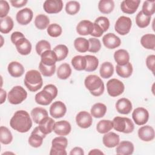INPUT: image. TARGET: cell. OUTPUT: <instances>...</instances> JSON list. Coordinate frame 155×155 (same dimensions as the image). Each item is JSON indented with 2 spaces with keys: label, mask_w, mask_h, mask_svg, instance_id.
<instances>
[{
  "label": "cell",
  "mask_w": 155,
  "mask_h": 155,
  "mask_svg": "<svg viewBox=\"0 0 155 155\" xmlns=\"http://www.w3.org/2000/svg\"><path fill=\"white\" fill-rule=\"evenodd\" d=\"M10 127L19 133L28 132L32 127V120L27 111H16L10 120Z\"/></svg>",
  "instance_id": "obj_1"
},
{
  "label": "cell",
  "mask_w": 155,
  "mask_h": 155,
  "mask_svg": "<svg viewBox=\"0 0 155 155\" xmlns=\"http://www.w3.org/2000/svg\"><path fill=\"white\" fill-rule=\"evenodd\" d=\"M24 84L31 92H35L41 89L43 85V80L41 73L36 70L28 71L25 75Z\"/></svg>",
  "instance_id": "obj_2"
},
{
  "label": "cell",
  "mask_w": 155,
  "mask_h": 155,
  "mask_svg": "<svg viewBox=\"0 0 155 155\" xmlns=\"http://www.w3.org/2000/svg\"><path fill=\"white\" fill-rule=\"evenodd\" d=\"M84 84L87 89L94 96H99L104 91V84L101 78L95 74H90L86 77Z\"/></svg>",
  "instance_id": "obj_3"
},
{
  "label": "cell",
  "mask_w": 155,
  "mask_h": 155,
  "mask_svg": "<svg viewBox=\"0 0 155 155\" xmlns=\"http://www.w3.org/2000/svg\"><path fill=\"white\" fill-rule=\"evenodd\" d=\"M112 122L113 128L117 131L128 134L132 133L134 130V125L133 121L128 117L116 116Z\"/></svg>",
  "instance_id": "obj_4"
},
{
  "label": "cell",
  "mask_w": 155,
  "mask_h": 155,
  "mask_svg": "<svg viewBox=\"0 0 155 155\" xmlns=\"http://www.w3.org/2000/svg\"><path fill=\"white\" fill-rule=\"evenodd\" d=\"M27 97V93L26 90L19 85L13 87L7 95L9 103L13 105H18L22 103Z\"/></svg>",
  "instance_id": "obj_5"
},
{
  "label": "cell",
  "mask_w": 155,
  "mask_h": 155,
  "mask_svg": "<svg viewBox=\"0 0 155 155\" xmlns=\"http://www.w3.org/2000/svg\"><path fill=\"white\" fill-rule=\"evenodd\" d=\"M68 140L66 137L60 136L54 138L51 142V147L50 151V155H66V148Z\"/></svg>",
  "instance_id": "obj_6"
},
{
  "label": "cell",
  "mask_w": 155,
  "mask_h": 155,
  "mask_svg": "<svg viewBox=\"0 0 155 155\" xmlns=\"http://www.w3.org/2000/svg\"><path fill=\"white\" fill-rule=\"evenodd\" d=\"M107 90L110 96L117 97L123 93L125 90V86L122 81L113 78L107 82Z\"/></svg>",
  "instance_id": "obj_7"
},
{
  "label": "cell",
  "mask_w": 155,
  "mask_h": 155,
  "mask_svg": "<svg viewBox=\"0 0 155 155\" xmlns=\"http://www.w3.org/2000/svg\"><path fill=\"white\" fill-rule=\"evenodd\" d=\"M132 21L129 17L121 16L116 21L114 25L115 31L120 35L128 34L131 28Z\"/></svg>",
  "instance_id": "obj_8"
},
{
  "label": "cell",
  "mask_w": 155,
  "mask_h": 155,
  "mask_svg": "<svg viewBox=\"0 0 155 155\" xmlns=\"http://www.w3.org/2000/svg\"><path fill=\"white\" fill-rule=\"evenodd\" d=\"M132 117L136 125H143L148 120L149 113L145 108L138 107L133 111Z\"/></svg>",
  "instance_id": "obj_9"
},
{
  "label": "cell",
  "mask_w": 155,
  "mask_h": 155,
  "mask_svg": "<svg viewBox=\"0 0 155 155\" xmlns=\"http://www.w3.org/2000/svg\"><path fill=\"white\" fill-rule=\"evenodd\" d=\"M62 8L63 2L61 0H46L43 4L44 11L48 14L58 13Z\"/></svg>",
  "instance_id": "obj_10"
},
{
  "label": "cell",
  "mask_w": 155,
  "mask_h": 155,
  "mask_svg": "<svg viewBox=\"0 0 155 155\" xmlns=\"http://www.w3.org/2000/svg\"><path fill=\"white\" fill-rule=\"evenodd\" d=\"M55 98L53 94L50 93L47 88L44 87L43 90L35 95V102L41 105H48Z\"/></svg>",
  "instance_id": "obj_11"
},
{
  "label": "cell",
  "mask_w": 155,
  "mask_h": 155,
  "mask_svg": "<svg viewBox=\"0 0 155 155\" xmlns=\"http://www.w3.org/2000/svg\"><path fill=\"white\" fill-rule=\"evenodd\" d=\"M45 136L46 135L40 131L38 127H36L32 131L28 138V143L32 147L38 148L42 145L43 139Z\"/></svg>",
  "instance_id": "obj_12"
},
{
  "label": "cell",
  "mask_w": 155,
  "mask_h": 155,
  "mask_svg": "<svg viewBox=\"0 0 155 155\" xmlns=\"http://www.w3.org/2000/svg\"><path fill=\"white\" fill-rule=\"evenodd\" d=\"M50 114L54 118L58 119L63 117L67 111V107L64 103L58 101L54 102L50 107Z\"/></svg>",
  "instance_id": "obj_13"
},
{
  "label": "cell",
  "mask_w": 155,
  "mask_h": 155,
  "mask_svg": "<svg viewBox=\"0 0 155 155\" xmlns=\"http://www.w3.org/2000/svg\"><path fill=\"white\" fill-rule=\"evenodd\" d=\"M76 122L82 128H89L93 122L92 116L86 111H81L76 116Z\"/></svg>",
  "instance_id": "obj_14"
},
{
  "label": "cell",
  "mask_w": 155,
  "mask_h": 155,
  "mask_svg": "<svg viewBox=\"0 0 155 155\" xmlns=\"http://www.w3.org/2000/svg\"><path fill=\"white\" fill-rule=\"evenodd\" d=\"M33 16V11L29 8H24L18 12L16 19L18 24L25 25L28 24Z\"/></svg>",
  "instance_id": "obj_15"
},
{
  "label": "cell",
  "mask_w": 155,
  "mask_h": 155,
  "mask_svg": "<svg viewBox=\"0 0 155 155\" xmlns=\"http://www.w3.org/2000/svg\"><path fill=\"white\" fill-rule=\"evenodd\" d=\"M102 42L105 47L109 49H114L120 46L121 44L120 39L114 33H108L102 38Z\"/></svg>",
  "instance_id": "obj_16"
},
{
  "label": "cell",
  "mask_w": 155,
  "mask_h": 155,
  "mask_svg": "<svg viewBox=\"0 0 155 155\" xmlns=\"http://www.w3.org/2000/svg\"><path fill=\"white\" fill-rule=\"evenodd\" d=\"M138 136L145 142H150L154 139L155 133L154 128L150 125L142 126L138 130Z\"/></svg>",
  "instance_id": "obj_17"
},
{
  "label": "cell",
  "mask_w": 155,
  "mask_h": 155,
  "mask_svg": "<svg viewBox=\"0 0 155 155\" xmlns=\"http://www.w3.org/2000/svg\"><path fill=\"white\" fill-rule=\"evenodd\" d=\"M140 2L139 0H124L120 4V9L126 14H133L137 10Z\"/></svg>",
  "instance_id": "obj_18"
},
{
  "label": "cell",
  "mask_w": 155,
  "mask_h": 155,
  "mask_svg": "<svg viewBox=\"0 0 155 155\" xmlns=\"http://www.w3.org/2000/svg\"><path fill=\"white\" fill-rule=\"evenodd\" d=\"M71 130V125L67 120H60L54 123L53 131L58 136H67Z\"/></svg>",
  "instance_id": "obj_19"
},
{
  "label": "cell",
  "mask_w": 155,
  "mask_h": 155,
  "mask_svg": "<svg viewBox=\"0 0 155 155\" xmlns=\"http://www.w3.org/2000/svg\"><path fill=\"white\" fill-rule=\"evenodd\" d=\"M15 45L18 52L21 55H28L31 51V42L25 37L19 39Z\"/></svg>",
  "instance_id": "obj_20"
},
{
  "label": "cell",
  "mask_w": 155,
  "mask_h": 155,
  "mask_svg": "<svg viewBox=\"0 0 155 155\" xmlns=\"http://www.w3.org/2000/svg\"><path fill=\"white\" fill-rule=\"evenodd\" d=\"M116 108L117 111L122 114H129L132 109L133 106L131 101L125 97L120 98L116 103Z\"/></svg>",
  "instance_id": "obj_21"
},
{
  "label": "cell",
  "mask_w": 155,
  "mask_h": 155,
  "mask_svg": "<svg viewBox=\"0 0 155 155\" xmlns=\"http://www.w3.org/2000/svg\"><path fill=\"white\" fill-rule=\"evenodd\" d=\"M102 142L107 148L116 147L120 142L119 136L114 132H108L102 137Z\"/></svg>",
  "instance_id": "obj_22"
},
{
  "label": "cell",
  "mask_w": 155,
  "mask_h": 155,
  "mask_svg": "<svg viewBox=\"0 0 155 155\" xmlns=\"http://www.w3.org/2000/svg\"><path fill=\"white\" fill-rule=\"evenodd\" d=\"M134 147L132 142L127 140L121 141L117 145L116 152L119 155H130L134 152Z\"/></svg>",
  "instance_id": "obj_23"
},
{
  "label": "cell",
  "mask_w": 155,
  "mask_h": 155,
  "mask_svg": "<svg viewBox=\"0 0 155 155\" xmlns=\"http://www.w3.org/2000/svg\"><path fill=\"white\" fill-rule=\"evenodd\" d=\"M77 33L82 36L91 35L93 30V23L88 20L80 21L76 26Z\"/></svg>",
  "instance_id": "obj_24"
},
{
  "label": "cell",
  "mask_w": 155,
  "mask_h": 155,
  "mask_svg": "<svg viewBox=\"0 0 155 155\" xmlns=\"http://www.w3.org/2000/svg\"><path fill=\"white\" fill-rule=\"evenodd\" d=\"M54 123V120L51 117L47 116L38 124L39 125L38 127L42 133L47 135L53 131Z\"/></svg>",
  "instance_id": "obj_25"
},
{
  "label": "cell",
  "mask_w": 155,
  "mask_h": 155,
  "mask_svg": "<svg viewBox=\"0 0 155 155\" xmlns=\"http://www.w3.org/2000/svg\"><path fill=\"white\" fill-rule=\"evenodd\" d=\"M9 74L14 78L21 77L24 73V68L23 65L17 61H12L10 62L7 67Z\"/></svg>",
  "instance_id": "obj_26"
},
{
  "label": "cell",
  "mask_w": 155,
  "mask_h": 155,
  "mask_svg": "<svg viewBox=\"0 0 155 155\" xmlns=\"http://www.w3.org/2000/svg\"><path fill=\"white\" fill-rule=\"evenodd\" d=\"M41 62L48 66H52L55 65L56 62L58 61L57 57L53 50H47L44 51L41 55Z\"/></svg>",
  "instance_id": "obj_27"
},
{
  "label": "cell",
  "mask_w": 155,
  "mask_h": 155,
  "mask_svg": "<svg viewBox=\"0 0 155 155\" xmlns=\"http://www.w3.org/2000/svg\"><path fill=\"white\" fill-rule=\"evenodd\" d=\"M114 59L117 65H124L129 62L130 54L126 50L119 49L114 52Z\"/></svg>",
  "instance_id": "obj_28"
},
{
  "label": "cell",
  "mask_w": 155,
  "mask_h": 155,
  "mask_svg": "<svg viewBox=\"0 0 155 155\" xmlns=\"http://www.w3.org/2000/svg\"><path fill=\"white\" fill-rule=\"evenodd\" d=\"M107 110V106L104 104L96 103L91 108V115L95 118H101L105 116Z\"/></svg>",
  "instance_id": "obj_29"
},
{
  "label": "cell",
  "mask_w": 155,
  "mask_h": 155,
  "mask_svg": "<svg viewBox=\"0 0 155 155\" xmlns=\"http://www.w3.org/2000/svg\"><path fill=\"white\" fill-rule=\"evenodd\" d=\"M31 116L36 124H39L44 118L48 116L47 111L42 107H36L31 111Z\"/></svg>",
  "instance_id": "obj_30"
},
{
  "label": "cell",
  "mask_w": 155,
  "mask_h": 155,
  "mask_svg": "<svg viewBox=\"0 0 155 155\" xmlns=\"http://www.w3.org/2000/svg\"><path fill=\"white\" fill-rule=\"evenodd\" d=\"M116 73L121 78H128L133 73V66L131 62H128L124 65H117L116 67Z\"/></svg>",
  "instance_id": "obj_31"
},
{
  "label": "cell",
  "mask_w": 155,
  "mask_h": 155,
  "mask_svg": "<svg viewBox=\"0 0 155 155\" xmlns=\"http://www.w3.org/2000/svg\"><path fill=\"white\" fill-rule=\"evenodd\" d=\"M141 45L146 49L155 50V35L154 34H145L140 39Z\"/></svg>",
  "instance_id": "obj_32"
},
{
  "label": "cell",
  "mask_w": 155,
  "mask_h": 155,
  "mask_svg": "<svg viewBox=\"0 0 155 155\" xmlns=\"http://www.w3.org/2000/svg\"><path fill=\"white\" fill-rule=\"evenodd\" d=\"M114 73L113 65L110 62H104L101 65L99 73L104 79H108L111 77Z\"/></svg>",
  "instance_id": "obj_33"
},
{
  "label": "cell",
  "mask_w": 155,
  "mask_h": 155,
  "mask_svg": "<svg viewBox=\"0 0 155 155\" xmlns=\"http://www.w3.org/2000/svg\"><path fill=\"white\" fill-rule=\"evenodd\" d=\"M14 22L12 18L8 16L1 18L0 20V31L1 33L7 34L13 28Z\"/></svg>",
  "instance_id": "obj_34"
},
{
  "label": "cell",
  "mask_w": 155,
  "mask_h": 155,
  "mask_svg": "<svg viewBox=\"0 0 155 155\" xmlns=\"http://www.w3.org/2000/svg\"><path fill=\"white\" fill-rule=\"evenodd\" d=\"M73 67L78 71L85 70L86 68V58L85 56L77 55L74 56L71 61Z\"/></svg>",
  "instance_id": "obj_35"
},
{
  "label": "cell",
  "mask_w": 155,
  "mask_h": 155,
  "mask_svg": "<svg viewBox=\"0 0 155 155\" xmlns=\"http://www.w3.org/2000/svg\"><path fill=\"white\" fill-rule=\"evenodd\" d=\"M74 47L75 49L80 53H85L89 48V42L87 39L79 37L74 41Z\"/></svg>",
  "instance_id": "obj_36"
},
{
  "label": "cell",
  "mask_w": 155,
  "mask_h": 155,
  "mask_svg": "<svg viewBox=\"0 0 155 155\" xmlns=\"http://www.w3.org/2000/svg\"><path fill=\"white\" fill-rule=\"evenodd\" d=\"M71 74V68L67 63L62 64L58 68L57 76L59 79L65 80L68 78Z\"/></svg>",
  "instance_id": "obj_37"
},
{
  "label": "cell",
  "mask_w": 155,
  "mask_h": 155,
  "mask_svg": "<svg viewBox=\"0 0 155 155\" xmlns=\"http://www.w3.org/2000/svg\"><path fill=\"white\" fill-rule=\"evenodd\" d=\"M114 3L112 0H101L98 4L99 10L104 14H109L114 9Z\"/></svg>",
  "instance_id": "obj_38"
},
{
  "label": "cell",
  "mask_w": 155,
  "mask_h": 155,
  "mask_svg": "<svg viewBox=\"0 0 155 155\" xmlns=\"http://www.w3.org/2000/svg\"><path fill=\"white\" fill-rule=\"evenodd\" d=\"M86 58V68L85 70L88 72H91L96 70L99 65V60L93 55H85Z\"/></svg>",
  "instance_id": "obj_39"
},
{
  "label": "cell",
  "mask_w": 155,
  "mask_h": 155,
  "mask_svg": "<svg viewBox=\"0 0 155 155\" xmlns=\"http://www.w3.org/2000/svg\"><path fill=\"white\" fill-rule=\"evenodd\" d=\"M50 24V19L48 17L43 14L37 15L35 19V25L39 30H44Z\"/></svg>",
  "instance_id": "obj_40"
},
{
  "label": "cell",
  "mask_w": 155,
  "mask_h": 155,
  "mask_svg": "<svg viewBox=\"0 0 155 155\" xmlns=\"http://www.w3.org/2000/svg\"><path fill=\"white\" fill-rule=\"evenodd\" d=\"M113 128V122L110 120H101L96 125L97 131L101 134H105L109 132Z\"/></svg>",
  "instance_id": "obj_41"
},
{
  "label": "cell",
  "mask_w": 155,
  "mask_h": 155,
  "mask_svg": "<svg viewBox=\"0 0 155 155\" xmlns=\"http://www.w3.org/2000/svg\"><path fill=\"white\" fill-rule=\"evenodd\" d=\"M13 136L8 128L1 126L0 127V141L2 144L8 145L12 142Z\"/></svg>",
  "instance_id": "obj_42"
},
{
  "label": "cell",
  "mask_w": 155,
  "mask_h": 155,
  "mask_svg": "<svg viewBox=\"0 0 155 155\" xmlns=\"http://www.w3.org/2000/svg\"><path fill=\"white\" fill-rule=\"evenodd\" d=\"M151 21V16L144 15L140 11L136 16V23L139 28H145L149 25Z\"/></svg>",
  "instance_id": "obj_43"
},
{
  "label": "cell",
  "mask_w": 155,
  "mask_h": 155,
  "mask_svg": "<svg viewBox=\"0 0 155 155\" xmlns=\"http://www.w3.org/2000/svg\"><path fill=\"white\" fill-rule=\"evenodd\" d=\"M53 51L56 55L58 61H61L66 58L68 54V49L65 45L59 44L53 48Z\"/></svg>",
  "instance_id": "obj_44"
},
{
  "label": "cell",
  "mask_w": 155,
  "mask_h": 155,
  "mask_svg": "<svg viewBox=\"0 0 155 155\" xmlns=\"http://www.w3.org/2000/svg\"><path fill=\"white\" fill-rule=\"evenodd\" d=\"M142 13L151 16L155 12V1H145L143 2L142 8Z\"/></svg>",
  "instance_id": "obj_45"
},
{
  "label": "cell",
  "mask_w": 155,
  "mask_h": 155,
  "mask_svg": "<svg viewBox=\"0 0 155 155\" xmlns=\"http://www.w3.org/2000/svg\"><path fill=\"white\" fill-rule=\"evenodd\" d=\"M80 4L76 1H70L66 3L65 12L70 15H74L80 10Z\"/></svg>",
  "instance_id": "obj_46"
},
{
  "label": "cell",
  "mask_w": 155,
  "mask_h": 155,
  "mask_svg": "<svg viewBox=\"0 0 155 155\" xmlns=\"http://www.w3.org/2000/svg\"><path fill=\"white\" fill-rule=\"evenodd\" d=\"M39 69L40 73L45 77H50L53 76L56 71V65L48 66L43 64L41 62H40L39 64Z\"/></svg>",
  "instance_id": "obj_47"
},
{
  "label": "cell",
  "mask_w": 155,
  "mask_h": 155,
  "mask_svg": "<svg viewBox=\"0 0 155 155\" xmlns=\"http://www.w3.org/2000/svg\"><path fill=\"white\" fill-rule=\"evenodd\" d=\"M47 33L49 36L53 38H57L59 36L62 32V27L58 24H50L47 30Z\"/></svg>",
  "instance_id": "obj_48"
},
{
  "label": "cell",
  "mask_w": 155,
  "mask_h": 155,
  "mask_svg": "<svg viewBox=\"0 0 155 155\" xmlns=\"http://www.w3.org/2000/svg\"><path fill=\"white\" fill-rule=\"evenodd\" d=\"M35 48L37 54L41 56L44 51L51 50V45L46 40H41L37 42Z\"/></svg>",
  "instance_id": "obj_49"
},
{
  "label": "cell",
  "mask_w": 155,
  "mask_h": 155,
  "mask_svg": "<svg viewBox=\"0 0 155 155\" xmlns=\"http://www.w3.org/2000/svg\"><path fill=\"white\" fill-rule=\"evenodd\" d=\"M89 48L88 51L91 53H97L101 48V43L99 39L96 38H91L88 39Z\"/></svg>",
  "instance_id": "obj_50"
},
{
  "label": "cell",
  "mask_w": 155,
  "mask_h": 155,
  "mask_svg": "<svg viewBox=\"0 0 155 155\" xmlns=\"http://www.w3.org/2000/svg\"><path fill=\"white\" fill-rule=\"evenodd\" d=\"M94 23L97 24L104 32L107 31L110 27L109 19L105 16H99L94 21Z\"/></svg>",
  "instance_id": "obj_51"
},
{
  "label": "cell",
  "mask_w": 155,
  "mask_h": 155,
  "mask_svg": "<svg viewBox=\"0 0 155 155\" xmlns=\"http://www.w3.org/2000/svg\"><path fill=\"white\" fill-rule=\"evenodd\" d=\"M10 10V6L7 1H0V18H3L8 15Z\"/></svg>",
  "instance_id": "obj_52"
},
{
  "label": "cell",
  "mask_w": 155,
  "mask_h": 155,
  "mask_svg": "<svg viewBox=\"0 0 155 155\" xmlns=\"http://www.w3.org/2000/svg\"><path fill=\"white\" fill-rule=\"evenodd\" d=\"M154 63H155V55L150 54L147 56L146 59V65L147 68L154 73Z\"/></svg>",
  "instance_id": "obj_53"
},
{
  "label": "cell",
  "mask_w": 155,
  "mask_h": 155,
  "mask_svg": "<svg viewBox=\"0 0 155 155\" xmlns=\"http://www.w3.org/2000/svg\"><path fill=\"white\" fill-rule=\"evenodd\" d=\"M104 33V31H103V30L97 24H96L94 22L93 23V31H92L91 35L94 37L99 38L103 35Z\"/></svg>",
  "instance_id": "obj_54"
},
{
  "label": "cell",
  "mask_w": 155,
  "mask_h": 155,
  "mask_svg": "<svg viewBox=\"0 0 155 155\" xmlns=\"http://www.w3.org/2000/svg\"><path fill=\"white\" fill-rule=\"evenodd\" d=\"M24 37H25V36L22 33L19 32V31H15L11 35L10 39H11L12 42L15 45V44L16 43V41H18L19 39H20L21 38H24Z\"/></svg>",
  "instance_id": "obj_55"
},
{
  "label": "cell",
  "mask_w": 155,
  "mask_h": 155,
  "mask_svg": "<svg viewBox=\"0 0 155 155\" xmlns=\"http://www.w3.org/2000/svg\"><path fill=\"white\" fill-rule=\"evenodd\" d=\"M28 1L27 0H11L10 1V2L12 5L13 7L15 8H20L23 6H24L27 3Z\"/></svg>",
  "instance_id": "obj_56"
},
{
  "label": "cell",
  "mask_w": 155,
  "mask_h": 155,
  "mask_svg": "<svg viewBox=\"0 0 155 155\" xmlns=\"http://www.w3.org/2000/svg\"><path fill=\"white\" fill-rule=\"evenodd\" d=\"M70 155H74V154H76V155H84V150H83V149L82 148L76 147L73 148L70 151Z\"/></svg>",
  "instance_id": "obj_57"
},
{
  "label": "cell",
  "mask_w": 155,
  "mask_h": 155,
  "mask_svg": "<svg viewBox=\"0 0 155 155\" xmlns=\"http://www.w3.org/2000/svg\"><path fill=\"white\" fill-rule=\"evenodd\" d=\"M1 104H2L5 99H6V97H7V94H6V91L3 90L2 88H1Z\"/></svg>",
  "instance_id": "obj_58"
},
{
  "label": "cell",
  "mask_w": 155,
  "mask_h": 155,
  "mask_svg": "<svg viewBox=\"0 0 155 155\" xmlns=\"http://www.w3.org/2000/svg\"><path fill=\"white\" fill-rule=\"evenodd\" d=\"M104 153L101 151L99 149H93L91 150L89 153L88 154L89 155H96V154H104Z\"/></svg>",
  "instance_id": "obj_59"
},
{
  "label": "cell",
  "mask_w": 155,
  "mask_h": 155,
  "mask_svg": "<svg viewBox=\"0 0 155 155\" xmlns=\"http://www.w3.org/2000/svg\"><path fill=\"white\" fill-rule=\"evenodd\" d=\"M1 39H2V42H1V47L2 46V44H3V42H2V41H3V38H2V36H1Z\"/></svg>",
  "instance_id": "obj_60"
}]
</instances>
